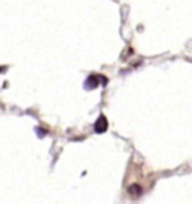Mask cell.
<instances>
[{
    "label": "cell",
    "mask_w": 192,
    "mask_h": 204,
    "mask_svg": "<svg viewBox=\"0 0 192 204\" xmlns=\"http://www.w3.org/2000/svg\"><path fill=\"white\" fill-rule=\"evenodd\" d=\"M128 192H129L132 197H140V195H141V192H143V189H141V186H140V185L134 183V185H131V186L128 188Z\"/></svg>",
    "instance_id": "7a4b0ae2"
},
{
    "label": "cell",
    "mask_w": 192,
    "mask_h": 204,
    "mask_svg": "<svg viewBox=\"0 0 192 204\" xmlns=\"http://www.w3.org/2000/svg\"><path fill=\"white\" fill-rule=\"evenodd\" d=\"M107 128H108V122H107V119L104 116H101L98 119V122L95 123V131L98 132V134H102V132L107 131Z\"/></svg>",
    "instance_id": "6da1fadb"
},
{
    "label": "cell",
    "mask_w": 192,
    "mask_h": 204,
    "mask_svg": "<svg viewBox=\"0 0 192 204\" xmlns=\"http://www.w3.org/2000/svg\"><path fill=\"white\" fill-rule=\"evenodd\" d=\"M87 86H89L90 89L96 87V86H98V77H96V75H92V77L87 80Z\"/></svg>",
    "instance_id": "3957f363"
}]
</instances>
